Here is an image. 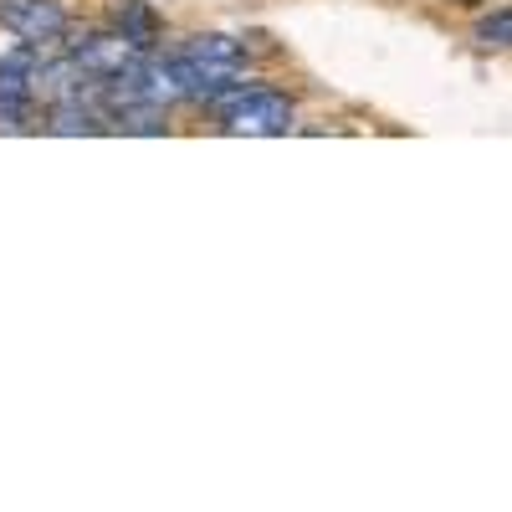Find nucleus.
<instances>
[{
    "label": "nucleus",
    "instance_id": "nucleus-1",
    "mask_svg": "<svg viewBox=\"0 0 512 512\" xmlns=\"http://www.w3.org/2000/svg\"><path fill=\"white\" fill-rule=\"evenodd\" d=\"M221 128H226V134H251V139L287 134V128H292V103L282 93H272V88H246L221 113Z\"/></svg>",
    "mask_w": 512,
    "mask_h": 512
},
{
    "label": "nucleus",
    "instance_id": "nucleus-2",
    "mask_svg": "<svg viewBox=\"0 0 512 512\" xmlns=\"http://www.w3.org/2000/svg\"><path fill=\"white\" fill-rule=\"evenodd\" d=\"M67 57L93 77V88L98 82H113V77H128L149 52H139L134 41H128L123 31H98V36H82V41H72L67 47Z\"/></svg>",
    "mask_w": 512,
    "mask_h": 512
},
{
    "label": "nucleus",
    "instance_id": "nucleus-3",
    "mask_svg": "<svg viewBox=\"0 0 512 512\" xmlns=\"http://www.w3.org/2000/svg\"><path fill=\"white\" fill-rule=\"evenodd\" d=\"M0 21L11 26V36H26L31 47H41V41H62L67 26H72L57 0H0Z\"/></svg>",
    "mask_w": 512,
    "mask_h": 512
},
{
    "label": "nucleus",
    "instance_id": "nucleus-4",
    "mask_svg": "<svg viewBox=\"0 0 512 512\" xmlns=\"http://www.w3.org/2000/svg\"><path fill=\"white\" fill-rule=\"evenodd\" d=\"M36 67H0V134H21L36 118Z\"/></svg>",
    "mask_w": 512,
    "mask_h": 512
},
{
    "label": "nucleus",
    "instance_id": "nucleus-5",
    "mask_svg": "<svg viewBox=\"0 0 512 512\" xmlns=\"http://www.w3.org/2000/svg\"><path fill=\"white\" fill-rule=\"evenodd\" d=\"M113 31H123L139 52H154V41H159V16H154L149 0H118V6H113Z\"/></svg>",
    "mask_w": 512,
    "mask_h": 512
},
{
    "label": "nucleus",
    "instance_id": "nucleus-6",
    "mask_svg": "<svg viewBox=\"0 0 512 512\" xmlns=\"http://www.w3.org/2000/svg\"><path fill=\"white\" fill-rule=\"evenodd\" d=\"M190 57H205V62H241L246 57V47L236 36H221V31H200V36H190V47H185Z\"/></svg>",
    "mask_w": 512,
    "mask_h": 512
},
{
    "label": "nucleus",
    "instance_id": "nucleus-7",
    "mask_svg": "<svg viewBox=\"0 0 512 512\" xmlns=\"http://www.w3.org/2000/svg\"><path fill=\"white\" fill-rule=\"evenodd\" d=\"M477 41H482V47H512V6L482 16L477 21Z\"/></svg>",
    "mask_w": 512,
    "mask_h": 512
},
{
    "label": "nucleus",
    "instance_id": "nucleus-8",
    "mask_svg": "<svg viewBox=\"0 0 512 512\" xmlns=\"http://www.w3.org/2000/svg\"><path fill=\"white\" fill-rule=\"evenodd\" d=\"M456 6H477V0H456Z\"/></svg>",
    "mask_w": 512,
    "mask_h": 512
}]
</instances>
